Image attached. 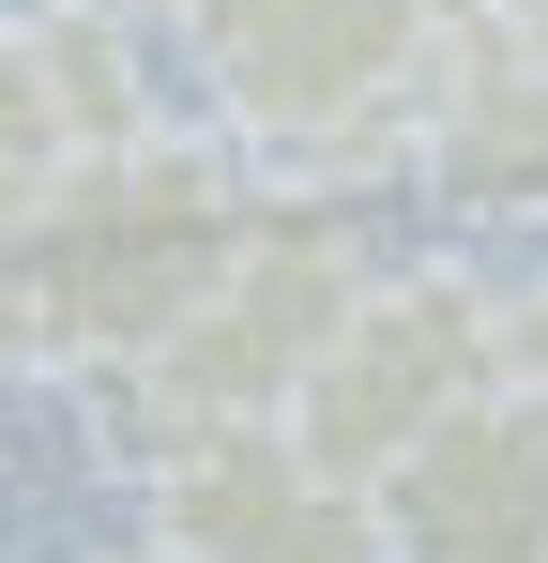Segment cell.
I'll list each match as a JSON object with an SVG mask.
<instances>
[{
  "label": "cell",
  "mask_w": 548,
  "mask_h": 563,
  "mask_svg": "<svg viewBox=\"0 0 548 563\" xmlns=\"http://www.w3.org/2000/svg\"><path fill=\"white\" fill-rule=\"evenodd\" d=\"M487 380H503V275H472V260H381L351 289V320L320 335L289 427H305V457H336L351 487H381Z\"/></svg>",
  "instance_id": "obj_4"
},
{
  "label": "cell",
  "mask_w": 548,
  "mask_h": 563,
  "mask_svg": "<svg viewBox=\"0 0 548 563\" xmlns=\"http://www.w3.org/2000/svg\"><path fill=\"white\" fill-rule=\"evenodd\" d=\"M91 563H198V549H168V533H138V549H91Z\"/></svg>",
  "instance_id": "obj_11"
},
{
  "label": "cell",
  "mask_w": 548,
  "mask_h": 563,
  "mask_svg": "<svg viewBox=\"0 0 548 563\" xmlns=\"http://www.w3.org/2000/svg\"><path fill=\"white\" fill-rule=\"evenodd\" d=\"M381 563H548V396L487 380L381 472Z\"/></svg>",
  "instance_id": "obj_6"
},
{
  "label": "cell",
  "mask_w": 548,
  "mask_h": 563,
  "mask_svg": "<svg viewBox=\"0 0 548 563\" xmlns=\"http://www.w3.org/2000/svg\"><path fill=\"white\" fill-rule=\"evenodd\" d=\"M0 122H15V198H46L62 168L153 137V62L122 0H15V62H0Z\"/></svg>",
  "instance_id": "obj_7"
},
{
  "label": "cell",
  "mask_w": 548,
  "mask_h": 563,
  "mask_svg": "<svg viewBox=\"0 0 548 563\" xmlns=\"http://www.w3.org/2000/svg\"><path fill=\"white\" fill-rule=\"evenodd\" d=\"M153 503V533L198 563H381V487H351L336 457H305V427L260 411V427H213V442H168L153 472H122Z\"/></svg>",
  "instance_id": "obj_5"
},
{
  "label": "cell",
  "mask_w": 548,
  "mask_h": 563,
  "mask_svg": "<svg viewBox=\"0 0 548 563\" xmlns=\"http://www.w3.org/2000/svg\"><path fill=\"white\" fill-rule=\"evenodd\" d=\"M472 15H487L503 46H534V62H548V0H472Z\"/></svg>",
  "instance_id": "obj_10"
},
{
  "label": "cell",
  "mask_w": 548,
  "mask_h": 563,
  "mask_svg": "<svg viewBox=\"0 0 548 563\" xmlns=\"http://www.w3.org/2000/svg\"><path fill=\"white\" fill-rule=\"evenodd\" d=\"M260 153L244 137H122L62 168L46 198H15V244H0V335H15V380L46 396H91L107 366H138L153 335L198 320V289L244 260L260 229Z\"/></svg>",
  "instance_id": "obj_1"
},
{
  "label": "cell",
  "mask_w": 548,
  "mask_h": 563,
  "mask_svg": "<svg viewBox=\"0 0 548 563\" xmlns=\"http://www.w3.org/2000/svg\"><path fill=\"white\" fill-rule=\"evenodd\" d=\"M381 275L351 229V198H260V229H244V260L198 289V320L153 335L138 366L91 380V427H107V457L153 472L168 442H213V427H260L305 396L320 366V335L351 320V289Z\"/></svg>",
  "instance_id": "obj_3"
},
{
  "label": "cell",
  "mask_w": 548,
  "mask_h": 563,
  "mask_svg": "<svg viewBox=\"0 0 548 563\" xmlns=\"http://www.w3.org/2000/svg\"><path fill=\"white\" fill-rule=\"evenodd\" d=\"M427 198L472 229H548V62L503 46L487 15L457 31L442 122H427Z\"/></svg>",
  "instance_id": "obj_8"
},
{
  "label": "cell",
  "mask_w": 548,
  "mask_h": 563,
  "mask_svg": "<svg viewBox=\"0 0 548 563\" xmlns=\"http://www.w3.org/2000/svg\"><path fill=\"white\" fill-rule=\"evenodd\" d=\"M503 380L548 396V275H503Z\"/></svg>",
  "instance_id": "obj_9"
},
{
  "label": "cell",
  "mask_w": 548,
  "mask_h": 563,
  "mask_svg": "<svg viewBox=\"0 0 548 563\" xmlns=\"http://www.w3.org/2000/svg\"><path fill=\"white\" fill-rule=\"evenodd\" d=\"M183 62L213 122L260 153L274 198H365L427 184V122L457 77V0H198Z\"/></svg>",
  "instance_id": "obj_2"
}]
</instances>
